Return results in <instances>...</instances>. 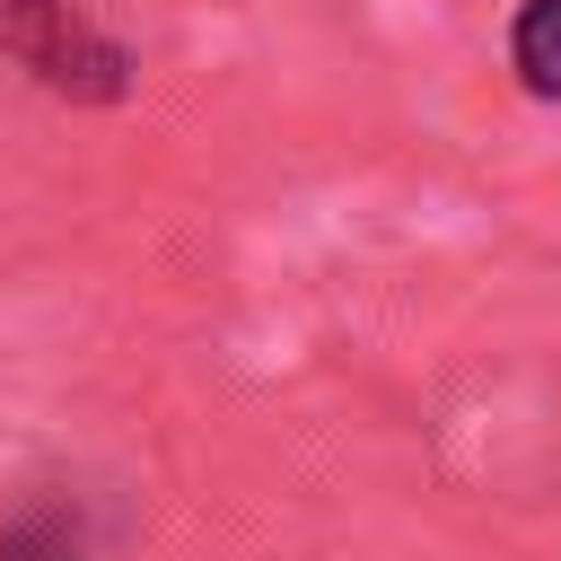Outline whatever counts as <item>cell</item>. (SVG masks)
Segmentation results:
<instances>
[{
  "instance_id": "cell-1",
  "label": "cell",
  "mask_w": 561,
  "mask_h": 561,
  "mask_svg": "<svg viewBox=\"0 0 561 561\" xmlns=\"http://www.w3.org/2000/svg\"><path fill=\"white\" fill-rule=\"evenodd\" d=\"M0 44L53 88V96H79V105H114L131 88V53L79 9V0H0Z\"/></svg>"
},
{
  "instance_id": "cell-2",
  "label": "cell",
  "mask_w": 561,
  "mask_h": 561,
  "mask_svg": "<svg viewBox=\"0 0 561 561\" xmlns=\"http://www.w3.org/2000/svg\"><path fill=\"white\" fill-rule=\"evenodd\" d=\"M508 70L535 96H561V0H526L508 26Z\"/></svg>"
},
{
  "instance_id": "cell-3",
  "label": "cell",
  "mask_w": 561,
  "mask_h": 561,
  "mask_svg": "<svg viewBox=\"0 0 561 561\" xmlns=\"http://www.w3.org/2000/svg\"><path fill=\"white\" fill-rule=\"evenodd\" d=\"M0 561H79V517L26 508L18 526H0Z\"/></svg>"
}]
</instances>
